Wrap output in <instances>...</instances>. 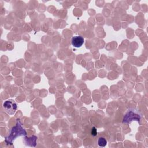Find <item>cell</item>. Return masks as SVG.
<instances>
[{"mask_svg":"<svg viewBox=\"0 0 148 148\" xmlns=\"http://www.w3.org/2000/svg\"><path fill=\"white\" fill-rule=\"evenodd\" d=\"M11 135L9 136L8 138H6V142L8 143H9L10 142H12L13 139H14L15 138H16L17 136H19L20 135H25L26 132L24 131V130L21 127L20 124H17L16 127H14L11 132Z\"/></svg>","mask_w":148,"mask_h":148,"instance_id":"obj_1","label":"cell"},{"mask_svg":"<svg viewBox=\"0 0 148 148\" xmlns=\"http://www.w3.org/2000/svg\"><path fill=\"white\" fill-rule=\"evenodd\" d=\"M3 106L5 112L10 115L14 114L17 109V104L13 100L6 101Z\"/></svg>","mask_w":148,"mask_h":148,"instance_id":"obj_2","label":"cell"},{"mask_svg":"<svg viewBox=\"0 0 148 148\" xmlns=\"http://www.w3.org/2000/svg\"><path fill=\"white\" fill-rule=\"evenodd\" d=\"M84 43V39L81 36H75L72 37L71 43L75 47H80Z\"/></svg>","mask_w":148,"mask_h":148,"instance_id":"obj_3","label":"cell"},{"mask_svg":"<svg viewBox=\"0 0 148 148\" xmlns=\"http://www.w3.org/2000/svg\"><path fill=\"white\" fill-rule=\"evenodd\" d=\"M107 143V141L105 139V138H103V137H100L99 138L98 140V145L101 146V147H104L106 145Z\"/></svg>","mask_w":148,"mask_h":148,"instance_id":"obj_4","label":"cell"},{"mask_svg":"<svg viewBox=\"0 0 148 148\" xmlns=\"http://www.w3.org/2000/svg\"><path fill=\"white\" fill-rule=\"evenodd\" d=\"M97 134V130L95 127H93L91 130V135L92 136H95Z\"/></svg>","mask_w":148,"mask_h":148,"instance_id":"obj_5","label":"cell"}]
</instances>
